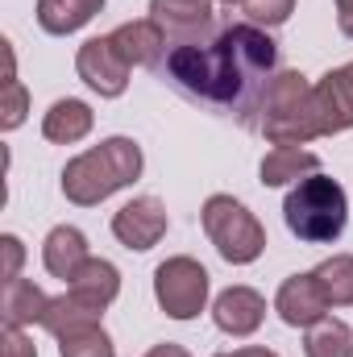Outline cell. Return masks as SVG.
I'll use <instances>...</instances> for the list:
<instances>
[{"instance_id":"obj_1","label":"cell","mask_w":353,"mask_h":357,"mask_svg":"<svg viewBox=\"0 0 353 357\" xmlns=\"http://www.w3.org/2000/svg\"><path fill=\"white\" fill-rule=\"evenodd\" d=\"M274 67H278V42L262 25H250V21L220 29L212 42L171 46L163 59V75L183 96L212 108H229L250 129H254L266 84L274 79Z\"/></svg>"},{"instance_id":"obj_2","label":"cell","mask_w":353,"mask_h":357,"mask_svg":"<svg viewBox=\"0 0 353 357\" xmlns=\"http://www.w3.org/2000/svg\"><path fill=\"white\" fill-rule=\"evenodd\" d=\"M142 167H146V158L133 137H108L63 167V195L80 208H96L112 191L129 187L142 175Z\"/></svg>"},{"instance_id":"obj_3","label":"cell","mask_w":353,"mask_h":357,"mask_svg":"<svg viewBox=\"0 0 353 357\" xmlns=\"http://www.w3.org/2000/svg\"><path fill=\"white\" fill-rule=\"evenodd\" d=\"M283 220L287 229L308 241V245H329L345 233V220H350V195L337 178L329 175H308L299 178L287 199H283Z\"/></svg>"},{"instance_id":"obj_4","label":"cell","mask_w":353,"mask_h":357,"mask_svg":"<svg viewBox=\"0 0 353 357\" xmlns=\"http://www.w3.org/2000/svg\"><path fill=\"white\" fill-rule=\"evenodd\" d=\"M254 129H262V137L270 146H308L312 137H320L308 75H299V71H274V79L262 91Z\"/></svg>"},{"instance_id":"obj_5","label":"cell","mask_w":353,"mask_h":357,"mask_svg":"<svg viewBox=\"0 0 353 357\" xmlns=\"http://www.w3.org/2000/svg\"><path fill=\"white\" fill-rule=\"evenodd\" d=\"M200 220H204L208 241L216 245V254H220L229 266H250V262L262 258L266 229L258 225V216H254L246 204H237L233 195H208Z\"/></svg>"},{"instance_id":"obj_6","label":"cell","mask_w":353,"mask_h":357,"mask_svg":"<svg viewBox=\"0 0 353 357\" xmlns=\"http://www.w3.org/2000/svg\"><path fill=\"white\" fill-rule=\"evenodd\" d=\"M208 270L195 258H167L154 270V299L171 320H195L208 307Z\"/></svg>"},{"instance_id":"obj_7","label":"cell","mask_w":353,"mask_h":357,"mask_svg":"<svg viewBox=\"0 0 353 357\" xmlns=\"http://www.w3.org/2000/svg\"><path fill=\"white\" fill-rule=\"evenodd\" d=\"M212 17V0H150V21L167 33V50L208 42Z\"/></svg>"},{"instance_id":"obj_8","label":"cell","mask_w":353,"mask_h":357,"mask_svg":"<svg viewBox=\"0 0 353 357\" xmlns=\"http://www.w3.org/2000/svg\"><path fill=\"white\" fill-rule=\"evenodd\" d=\"M75 71L104 100H117V96H125V88H129V63L117 54L112 38H88L80 46V54H75Z\"/></svg>"},{"instance_id":"obj_9","label":"cell","mask_w":353,"mask_h":357,"mask_svg":"<svg viewBox=\"0 0 353 357\" xmlns=\"http://www.w3.org/2000/svg\"><path fill=\"white\" fill-rule=\"evenodd\" d=\"M112 237L125 245V250H154L163 237H167V208L154 199V195H137L129 199L117 216H112Z\"/></svg>"},{"instance_id":"obj_10","label":"cell","mask_w":353,"mask_h":357,"mask_svg":"<svg viewBox=\"0 0 353 357\" xmlns=\"http://www.w3.org/2000/svg\"><path fill=\"white\" fill-rule=\"evenodd\" d=\"M329 307L333 303L324 299V291H320L312 270L308 274H291L278 287V295H274V312H278V320L287 328H312V324H320L329 316Z\"/></svg>"},{"instance_id":"obj_11","label":"cell","mask_w":353,"mask_h":357,"mask_svg":"<svg viewBox=\"0 0 353 357\" xmlns=\"http://www.w3.org/2000/svg\"><path fill=\"white\" fill-rule=\"evenodd\" d=\"M312 108H316L320 137L353 129V79L345 75V67H337L320 84H312Z\"/></svg>"},{"instance_id":"obj_12","label":"cell","mask_w":353,"mask_h":357,"mask_svg":"<svg viewBox=\"0 0 353 357\" xmlns=\"http://www.w3.org/2000/svg\"><path fill=\"white\" fill-rule=\"evenodd\" d=\"M212 320L229 337H254L266 320V299L254 287H229L212 303Z\"/></svg>"},{"instance_id":"obj_13","label":"cell","mask_w":353,"mask_h":357,"mask_svg":"<svg viewBox=\"0 0 353 357\" xmlns=\"http://www.w3.org/2000/svg\"><path fill=\"white\" fill-rule=\"evenodd\" d=\"M112 46H117V54L129 63V67H163V59H167V33L146 17V21H125V25H117L112 33Z\"/></svg>"},{"instance_id":"obj_14","label":"cell","mask_w":353,"mask_h":357,"mask_svg":"<svg viewBox=\"0 0 353 357\" xmlns=\"http://www.w3.org/2000/svg\"><path fill=\"white\" fill-rule=\"evenodd\" d=\"M91 258L88 250V237L80 233V229H71V225H59V229H50L46 233V245H42V262L46 270L54 274V278H63V282H71L84 262Z\"/></svg>"},{"instance_id":"obj_15","label":"cell","mask_w":353,"mask_h":357,"mask_svg":"<svg viewBox=\"0 0 353 357\" xmlns=\"http://www.w3.org/2000/svg\"><path fill=\"white\" fill-rule=\"evenodd\" d=\"M50 307V295L42 287H33L29 278H13L4 282L0 291V316H4V328H25V324H42Z\"/></svg>"},{"instance_id":"obj_16","label":"cell","mask_w":353,"mask_h":357,"mask_svg":"<svg viewBox=\"0 0 353 357\" xmlns=\"http://www.w3.org/2000/svg\"><path fill=\"white\" fill-rule=\"evenodd\" d=\"M91 125H96V112L84 100H54L50 112L42 116V137L54 146H75L91 133Z\"/></svg>"},{"instance_id":"obj_17","label":"cell","mask_w":353,"mask_h":357,"mask_svg":"<svg viewBox=\"0 0 353 357\" xmlns=\"http://www.w3.org/2000/svg\"><path fill=\"white\" fill-rule=\"evenodd\" d=\"M71 295H80L96 312H108L112 299L121 295V270L112 266V262H104V258H88L84 270L71 278Z\"/></svg>"},{"instance_id":"obj_18","label":"cell","mask_w":353,"mask_h":357,"mask_svg":"<svg viewBox=\"0 0 353 357\" xmlns=\"http://www.w3.org/2000/svg\"><path fill=\"white\" fill-rule=\"evenodd\" d=\"M316 171H320V158L312 150H299V146H274L258 167L262 187H287V183H299Z\"/></svg>"},{"instance_id":"obj_19","label":"cell","mask_w":353,"mask_h":357,"mask_svg":"<svg viewBox=\"0 0 353 357\" xmlns=\"http://www.w3.org/2000/svg\"><path fill=\"white\" fill-rule=\"evenodd\" d=\"M100 8H104V0H38V25L54 38H67V33L84 29Z\"/></svg>"},{"instance_id":"obj_20","label":"cell","mask_w":353,"mask_h":357,"mask_svg":"<svg viewBox=\"0 0 353 357\" xmlns=\"http://www.w3.org/2000/svg\"><path fill=\"white\" fill-rule=\"evenodd\" d=\"M100 316L104 312H96L88 307L80 295H59V299H50V307H46V316H42V328L50 333V337H67V333H75V328H84V324H100Z\"/></svg>"},{"instance_id":"obj_21","label":"cell","mask_w":353,"mask_h":357,"mask_svg":"<svg viewBox=\"0 0 353 357\" xmlns=\"http://www.w3.org/2000/svg\"><path fill=\"white\" fill-rule=\"evenodd\" d=\"M303 354L308 357H353V328L345 320H320L308 328L303 337Z\"/></svg>"},{"instance_id":"obj_22","label":"cell","mask_w":353,"mask_h":357,"mask_svg":"<svg viewBox=\"0 0 353 357\" xmlns=\"http://www.w3.org/2000/svg\"><path fill=\"white\" fill-rule=\"evenodd\" d=\"M312 274H316V282H320V291H324V299L333 307H350L353 303V254H333Z\"/></svg>"},{"instance_id":"obj_23","label":"cell","mask_w":353,"mask_h":357,"mask_svg":"<svg viewBox=\"0 0 353 357\" xmlns=\"http://www.w3.org/2000/svg\"><path fill=\"white\" fill-rule=\"evenodd\" d=\"M59 357H117V349L100 324H84V328L59 337Z\"/></svg>"},{"instance_id":"obj_24","label":"cell","mask_w":353,"mask_h":357,"mask_svg":"<svg viewBox=\"0 0 353 357\" xmlns=\"http://www.w3.org/2000/svg\"><path fill=\"white\" fill-rule=\"evenodd\" d=\"M29 112V91L21 79H4V91H0V129H17Z\"/></svg>"},{"instance_id":"obj_25","label":"cell","mask_w":353,"mask_h":357,"mask_svg":"<svg viewBox=\"0 0 353 357\" xmlns=\"http://www.w3.org/2000/svg\"><path fill=\"white\" fill-rule=\"evenodd\" d=\"M246 8V17H250V25H283L291 13H295V0H246L241 4Z\"/></svg>"},{"instance_id":"obj_26","label":"cell","mask_w":353,"mask_h":357,"mask_svg":"<svg viewBox=\"0 0 353 357\" xmlns=\"http://www.w3.org/2000/svg\"><path fill=\"white\" fill-rule=\"evenodd\" d=\"M0 357H38V349L21 328H4L0 333Z\"/></svg>"},{"instance_id":"obj_27","label":"cell","mask_w":353,"mask_h":357,"mask_svg":"<svg viewBox=\"0 0 353 357\" xmlns=\"http://www.w3.org/2000/svg\"><path fill=\"white\" fill-rule=\"evenodd\" d=\"M0 250H4V282H13V278H21V262H25V245L13 237V233H4L0 237Z\"/></svg>"},{"instance_id":"obj_28","label":"cell","mask_w":353,"mask_h":357,"mask_svg":"<svg viewBox=\"0 0 353 357\" xmlns=\"http://www.w3.org/2000/svg\"><path fill=\"white\" fill-rule=\"evenodd\" d=\"M337 25L345 38H353V0H337Z\"/></svg>"},{"instance_id":"obj_29","label":"cell","mask_w":353,"mask_h":357,"mask_svg":"<svg viewBox=\"0 0 353 357\" xmlns=\"http://www.w3.org/2000/svg\"><path fill=\"white\" fill-rule=\"evenodd\" d=\"M216 357H278L274 349H266V345H246V349H233V354H216Z\"/></svg>"},{"instance_id":"obj_30","label":"cell","mask_w":353,"mask_h":357,"mask_svg":"<svg viewBox=\"0 0 353 357\" xmlns=\"http://www.w3.org/2000/svg\"><path fill=\"white\" fill-rule=\"evenodd\" d=\"M146 357H191V354H187L183 345H175V341H167V345H154Z\"/></svg>"},{"instance_id":"obj_31","label":"cell","mask_w":353,"mask_h":357,"mask_svg":"<svg viewBox=\"0 0 353 357\" xmlns=\"http://www.w3.org/2000/svg\"><path fill=\"white\" fill-rule=\"evenodd\" d=\"M345 75H350V79H353V63H345Z\"/></svg>"},{"instance_id":"obj_32","label":"cell","mask_w":353,"mask_h":357,"mask_svg":"<svg viewBox=\"0 0 353 357\" xmlns=\"http://www.w3.org/2000/svg\"><path fill=\"white\" fill-rule=\"evenodd\" d=\"M220 4H246V0H220Z\"/></svg>"}]
</instances>
